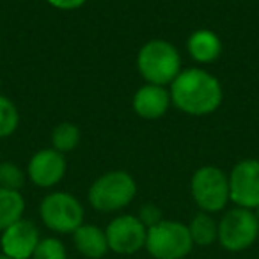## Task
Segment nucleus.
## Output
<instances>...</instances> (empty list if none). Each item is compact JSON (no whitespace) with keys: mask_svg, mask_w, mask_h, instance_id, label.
<instances>
[{"mask_svg":"<svg viewBox=\"0 0 259 259\" xmlns=\"http://www.w3.org/2000/svg\"><path fill=\"white\" fill-rule=\"evenodd\" d=\"M32 259H66V248L57 238H45L39 240Z\"/></svg>","mask_w":259,"mask_h":259,"instance_id":"20","label":"nucleus"},{"mask_svg":"<svg viewBox=\"0 0 259 259\" xmlns=\"http://www.w3.org/2000/svg\"><path fill=\"white\" fill-rule=\"evenodd\" d=\"M0 87H2V82H0Z\"/></svg>","mask_w":259,"mask_h":259,"instance_id":"25","label":"nucleus"},{"mask_svg":"<svg viewBox=\"0 0 259 259\" xmlns=\"http://www.w3.org/2000/svg\"><path fill=\"white\" fill-rule=\"evenodd\" d=\"M20 124V114L16 105L9 98L0 96V139L11 137Z\"/></svg>","mask_w":259,"mask_h":259,"instance_id":"18","label":"nucleus"},{"mask_svg":"<svg viewBox=\"0 0 259 259\" xmlns=\"http://www.w3.org/2000/svg\"><path fill=\"white\" fill-rule=\"evenodd\" d=\"M139 220L144 224L146 229H149V227H153L158 222H162L163 219H162V211H160L158 206L148 202V204H144L141 209H139Z\"/></svg>","mask_w":259,"mask_h":259,"instance_id":"21","label":"nucleus"},{"mask_svg":"<svg viewBox=\"0 0 259 259\" xmlns=\"http://www.w3.org/2000/svg\"><path fill=\"white\" fill-rule=\"evenodd\" d=\"M137 69L148 83H172L181 73V57L178 48L165 39H151L139 50Z\"/></svg>","mask_w":259,"mask_h":259,"instance_id":"2","label":"nucleus"},{"mask_svg":"<svg viewBox=\"0 0 259 259\" xmlns=\"http://www.w3.org/2000/svg\"><path fill=\"white\" fill-rule=\"evenodd\" d=\"M73 241L80 254L91 259H100L107 254L108 241L105 231L93 224H82L78 229L73 233Z\"/></svg>","mask_w":259,"mask_h":259,"instance_id":"14","label":"nucleus"},{"mask_svg":"<svg viewBox=\"0 0 259 259\" xmlns=\"http://www.w3.org/2000/svg\"><path fill=\"white\" fill-rule=\"evenodd\" d=\"M0 259H11V257H8V255H4V254H0Z\"/></svg>","mask_w":259,"mask_h":259,"instance_id":"24","label":"nucleus"},{"mask_svg":"<svg viewBox=\"0 0 259 259\" xmlns=\"http://www.w3.org/2000/svg\"><path fill=\"white\" fill-rule=\"evenodd\" d=\"M170 101L188 115L213 114L222 103V85L211 73L199 68L181 69L170 83Z\"/></svg>","mask_w":259,"mask_h":259,"instance_id":"1","label":"nucleus"},{"mask_svg":"<svg viewBox=\"0 0 259 259\" xmlns=\"http://www.w3.org/2000/svg\"><path fill=\"white\" fill-rule=\"evenodd\" d=\"M39 215L45 226L57 233H75L83 222V208L68 192H54L39 204Z\"/></svg>","mask_w":259,"mask_h":259,"instance_id":"6","label":"nucleus"},{"mask_svg":"<svg viewBox=\"0 0 259 259\" xmlns=\"http://www.w3.org/2000/svg\"><path fill=\"white\" fill-rule=\"evenodd\" d=\"M80 139H82L80 128L68 121L57 124L52 132V146L59 153H68L76 149V146L80 144Z\"/></svg>","mask_w":259,"mask_h":259,"instance_id":"17","label":"nucleus"},{"mask_svg":"<svg viewBox=\"0 0 259 259\" xmlns=\"http://www.w3.org/2000/svg\"><path fill=\"white\" fill-rule=\"evenodd\" d=\"M188 231H190L192 241L201 247H208L211 245L215 240H219V224L213 220V217L209 213L202 211L197 213V215L192 219L190 226H188Z\"/></svg>","mask_w":259,"mask_h":259,"instance_id":"16","label":"nucleus"},{"mask_svg":"<svg viewBox=\"0 0 259 259\" xmlns=\"http://www.w3.org/2000/svg\"><path fill=\"white\" fill-rule=\"evenodd\" d=\"M192 236L188 226L176 220H162L149 227L146 248L156 259H183L192 250Z\"/></svg>","mask_w":259,"mask_h":259,"instance_id":"4","label":"nucleus"},{"mask_svg":"<svg viewBox=\"0 0 259 259\" xmlns=\"http://www.w3.org/2000/svg\"><path fill=\"white\" fill-rule=\"evenodd\" d=\"M255 217H257V222H259V206L255 208Z\"/></svg>","mask_w":259,"mask_h":259,"instance_id":"23","label":"nucleus"},{"mask_svg":"<svg viewBox=\"0 0 259 259\" xmlns=\"http://www.w3.org/2000/svg\"><path fill=\"white\" fill-rule=\"evenodd\" d=\"M25 185V172L13 162H2L0 163V188L8 190H16Z\"/></svg>","mask_w":259,"mask_h":259,"instance_id":"19","label":"nucleus"},{"mask_svg":"<svg viewBox=\"0 0 259 259\" xmlns=\"http://www.w3.org/2000/svg\"><path fill=\"white\" fill-rule=\"evenodd\" d=\"M108 248L117 254H134L146 245L148 229L134 215H121L108 224L107 231Z\"/></svg>","mask_w":259,"mask_h":259,"instance_id":"9","label":"nucleus"},{"mask_svg":"<svg viewBox=\"0 0 259 259\" xmlns=\"http://www.w3.org/2000/svg\"><path fill=\"white\" fill-rule=\"evenodd\" d=\"M170 93L163 85L146 83L135 93L134 96V110L142 119H160L165 115L170 107Z\"/></svg>","mask_w":259,"mask_h":259,"instance_id":"12","label":"nucleus"},{"mask_svg":"<svg viewBox=\"0 0 259 259\" xmlns=\"http://www.w3.org/2000/svg\"><path fill=\"white\" fill-rule=\"evenodd\" d=\"M66 169H68V163H66L64 155L52 148L41 149L30 158L27 174L36 187L50 188L55 187L64 178Z\"/></svg>","mask_w":259,"mask_h":259,"instance_id":"10","label":"nucleus"},{"mask_svg":"<svg viewBox=\"0 0 259 259\" xmlns=\"http://www.w3.org/2000/svg\"><path fill=\"white\" fill-rule=\"evenodd\" d=\"M2 250L4 255L11 259H29L32 257L37 243H39V231L36 224L30 220L20 219L6 231H2Z\"/></svg>","mask_w":259,"mask_h":259,"instance_id":"11","label":"nucleus"},{"mask_svg":"<svg viewBox=\"0 0 259 259\" xmlns=\"http://www.w3.org/2000/svg\"><path fill=\"white\" fill-rule=\"evenodd\" d=\"M187 50L194 61L201 62V64H209V62H215L220 57L222 43L213 30L199 29L190 34L187 41Z\"/></svg>","mask_w":259,"mask_h":259,"instance_id":"13","label":"nucleus"},{"mask_svg":"<svg viewBox=\"0 0 259 259\" xmlns=\"http://www.w3.org/2000/svg\"><path fill=\"white\" fill-rule=\"evenodd\" d=\"M229 197L238 208L259 206V160H241L229 174Z\"/></svg>","mask_w":259,"mask_h":259,"instance_id":"8","label":"nucleus"},{"mask_svg":"<svg viewBox=\"0 0 259 259\" xmlns=\"http://www.w3.org/2000/svg\"><path fill=\"white\" fill-rule=\"evenodd\" d=\"M47 2L54 8L62 9V11H73V9L82 8L87 0H47Z\"/></svg>","mask_w":259,"mask_h":259,"instance_id":"22","label":"nucleus"},{"mask_svg":"<svg viewBox=\"0 0 259 259\" xmlns=\"http://www.w3.org/2000/svg\"><path fill=\"white\" fill-rule=\"evenodd\" d=\"M25 209V201L16 190L0 188V231H6L9 226L18 222Z\"/></svg>","mask_w":259,"mask_h":259,"instance_id":"15","label":"nucleus"},{"mask_svg":"<svg viewBox=\"0 0 259 259\" xmlns=\"http://www.w3.org/2000/svg\"><path fill=\"white\" fill-rule=\"evenodd\" d=\"M192 197L206 213H215L229 202V176L215 165L197 169L190 181Z\"/></svg>","mask_w":259,"mask_h":259,"instance_id":"5","label":"nucleus"},{"mask_svg":"<svg viewBox=\"0 0 259 259\" xmlns=\"http://www.w3.org/2000/svg\"><path fill=\"white\" fill-rule=\"evenodd\" d=\"M259 234V222L254 211L247 208L229 209L219 224V241L231 252L248 248Z\"/></svg>","mask_w":259,"mask_h":259,"instance_id":"7","label":"nucleus"},{"mask_svg":"<svg viewBox=\"0 0 259 259\" xmlns=\"http://www.w3.org/2000/svg\"><path fill=\"white\" fill-rule=\"evenodd\" d=\"M137 194V183L126 170L105 172L91 185L89 202L94 209L112 213L122 209L134 201Z\"/></svg>","mask_w":259,"mask_h":259,"instance_id":"3","label":"nucleus"}]
</instances>
